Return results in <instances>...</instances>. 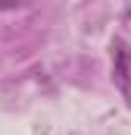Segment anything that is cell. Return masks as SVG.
<instances>
[{"mask_svg": "<svg viewBox=\"0 0 131 135\" xmlns=\"http://www.w3.org/2000/svg\"><path fill=\"white\" fill-rule=\"evenodd\" d=\"M112 82L119 85V91L131 104V44L125 38L112 41Z\"/></svg>", "mask_w": 131, "mask_h": 135, "instance_id": "1", "label": "cell"}, {"mask_svg": "<svg viewBox=\"0 0 131 135\" xmlns=\"http://www.w3.org/2000/svg\"><path fill=\"white\" fill-rule=\"evenodd\" d=\"M125 19H128V22H131V3H128V6H125Z\"/></svg>", "mask_w": 131, "mask_h": 135, "instance_id": "2", "label": "cell"}]
</instances>
